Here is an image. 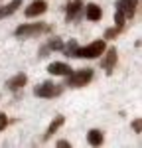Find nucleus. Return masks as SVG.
Returning a JSON list of instances; mask_svg holds the SVG:
<instances>
[{
  "label": "nucleus",
  "mask_w": 142,
  "mask_h": 148,
  "mask_svg": "<svg viewBox=\"0 0 142 148\" xmlns=\"http://www.w3.org/2000/svg\"><path fill=\"white\" fill-rule=\"evenodd\" d=\"M53 32V26L46 22H36V24H20L14 36L16 38H34V36H42V34H51Z\"/></svg>",
  "instance_id": "obj_1"
},
{
  "label": "nucleus",
  "mask_w": 142,
  "mask_h": 148,
  "mask_svg": "<svg viewBox=\"0 0 142 148\" xmlns=\"http://www.w3.org/2000/svg\"><path fill=\"white\" fill-rule=\"evenodd\" d=\"M93 81V69L85 67V69H77V71H71L67 75V81L63 87H71V89H79V87H85Z\"/></svg>",
  "instance_id": "obj_2"
},
{
  "label": "nucleus",
  "mask_w": 142,
  "mask_h": 148,
  "mask_svg": "<svg viewBox=\"0 0 142 148\" xmlns=\"http://www.w3.org/2000/svg\"><path fill=\"white\" fill-rule=\"evenodd\" d=\"M106 47V40H95L93 44L83 46L75 49V57H85V59H97L99 56H103Z\"/></svg>",
  "instance_id": "obj_3"
},
{
  "label": "nucleus",
  "mask_w": 142,
  "mask_h": 148,
  "mask_svg": "<svg viewBox=\"0 0 142 148\" xmlns=\"http://www.w3.org/2000/svg\"><path fill=\"white\" fill-rule=\"evenodd\" d=\"M61 93H63V85H55V83H51V81H46V83L38 85L34 89V95L40 97V99H55Z\"/></svg>",
  "instance_id": "obj_4"
},
{
  "label": "nucleus",
  "mask_w": 142,
  "mask_h": 148,
  "mask_svg": "<svg viewBox=\"0 0 142 148\" xmlns=\"http://www.w3.org/2000/svg\"><path fill=\"white\" fill-rule=\"evenodd\" d=\"M83 18V0H71L65 6V20L67 22H79Z\"/></svg>",
  "instance_id": "obj_5"
},
{
  "label": "nucleus",
  "mask_w": 142,
  "mask_h": 148,
  "mask_svg": "<svg viewBox=\"0 0 142 148\" xmlns=\"http://www.w3.org/2000/svg\"><path fill=\"white\" fill-rule=\"evenodd\" d=\"M105 57L101 59V67L106 71V75H111L115 71V65H117V59H118V53H117V47H105Z\"/></svg>",
  "instance_id": "obj_6"
},
{
  "label": "nucleus",
  "mask_w": 142,
  "mask_h": 148,
  "mask_svg": "<svg viewBox=\"0 0 142 148\" xmlns=\"http://www.w3.org/2000/svg\"><path fill=\"white\" fill-rule=\"evenodd\" d=\"M138 2H140V0H117L115 8L122 12V16H124L126 20H132L134 14H136V8H138Z\"/></svg>",
  "instance_id": "obj_7"
},
{
  "label": "nucleus",
  "mask_w": 142,
  "mask_h": 148,
  "mask_svg": "<svg viewBox=\"0 0 142 148\" xmlns=\"http://www.w3.org/2000/svg\"><path fill=\"white\" fill-rule=\"evenodd\" d=\"M46 12H47V2H44V0H34L24 10V14H26V18H36V16H42Z\"/></svg>",
  "instance_id": "obj_8"
},
{
  "label": "nucleus",
  "mask_w": 142,
  "mask_h": 148,
  "mask_svg": "<svg viewBox=\"0 0 142 148\" xmlns=\"http://www.w3.org/2000/svg\"><path fill=\"white\" fill-rule=\"evenodd\" d=\"M73 69L69 67V63H63V61H51L47 65V73L51 75H57V77H67Z\"/></svg>",
  "instance_id": "obj_9"
},
{
  "label": "nucleus",
  "mask_w": 142,
  "mask_h": 148,
  "mask_svg": "<svg viewBox=\"0 0 142 148\" xmlns=\"http://www.w3.org/2000/svg\"><path fill=\"white\" fill-rule=\"evenodd\" d=\"M26 83H28V75L26 73H16L14 77H10L6 81V87L12 93H18V91H22V87H26Z\"/></svg>",
  "instance_id": "obj_10"
},
{
  "label": "nucleus",
  "mask_w": 142,
  "mask_h": 148,
  "mask_svg": "<svg viewBox=\"0 0 142 148\" xmlns=\"http://www.w3.org/2000/svg\"><path fill=\"white\" fill-rule=\"evenodd\" d=\"M63 123H65V116H63V114H57V116L51 121V125L47 126V130H46V134L42 136V140H44V142H47V140H49V138H51L59 130V128L63 126Z\"/></svg>",
  "instance_id": "obj_11"
},
{
  "label": "nucleus",
  "mask_w": 142,
  "mask_h": 148,
  "mask_svg": "<svg viewBox=\"0 0 142 148\" xmlns=\"http://www.w3.org/2000/svg\"><path fill=\"white\" fill-rule=\"evenodd\" d=\"M85 18H87L89 22H99V20L103 18V10H101V6L95 4V2L87 4V6H85Z\"/></svg>",
  "instance_id": "obj_12"
},
{
  "label": "nucleus",
  "mask_w": 142,
  "mask_h": 148,
  "mask_svg": "<svg viewBox=\"0 0 142 148\" xmlns=\"http://www.w3.org/2000/svg\"><path fill=\"white\" fill-rule=\"evenodd\" d=\"M20 6H22V0H12V2H8V4L0 6V18H8V16H12Z\"/></svg>",
  "instance_id": "obj_13"
},
{
  "label": "nucleus",
  "mask_w": 142,
  "mask_h": 148,
  "mask_svg": "<svg viewBox=\"0 0 142 148\" xmlns=\"http://www.w3.org/2000/svg\"><path fill=\"white\" fill-rule=\"evenodd\" d=\"M87 142H89L91 146H101V144H103V132H101L99 128H91V130L87 132Z\"/></svg>",
  "instance_id": "obj_14"
},
{
  "label": "nucleus",
  "mask_w": 142,
  "mask_h": 148,
  "mask_svg": "<svg viewBox=\"0 0 142 148\" xmlns=\"http://www.w3.org/2000/svg\"><path fill=\"white\" fill-rule=\"evenodd\" d=\"M79 47V44H77V40H69L67 44H63V47H61V51L65 53L67 57H75V49Z\"/></svg>",
  "instance_id": "obj_15"
},
{
  "label": "nucleus",
  "mask_w": 142,
  "mask_h": 148,
  "mask_svg": "<svg viewBox=\"0 0 142 148\" xmlns=\"http://www.w3.org/2000/svg\"><path fill=\"white\" fill-rule=\"evenodd\" d=\"M120 28H117V26H113V28H106L105 34H103V40H117L118 36H120Z\"/></svg>",
  "instance_id": "obj_16"
},
{
  "label": "nucleus",
  "mask_w": 142,
  "mask_h": 148,
  "mask_svg": "<svg viewBox=\"0 0 142 148\" xmlns=\"http://www.w3.org/2000/svg\"><path fill=\"white\" fill-rule=\"evenodd\" d=\"M46 46H47V49H49V51H61L63 42H61L59 38H53V40H49V42H47Z\"/></svg>",
  "instance_id": "obj_17"
},
{
  "label": "nucleus",
  "mask_w": 142,
  "mask_h": 148,
  "mask_svg": "<svg viewBox=\"0 0 142 148\" xmlns=\"http://www.w3.org/2000/svg\"><path fill=\"white\" fill-rule=\"evenodd\" d=\"M124 22H126V18L122 16V12L115 8V26L120 28V30H124Z\"/></svg>",
  "instance_id": "obj_18"
},
{
  "label": "nucleus",
  "mask_w": 142,
  "mask_h": 148,
  "mask_svg": "<svg viewBox=\"0 0 142 148\" xmlns=\"http://www.w3.org/2000/svg\"><path fill=\"white\" fill-rule=\"evenodd\" d=\"M8 125H10V119H8L4 113H0V132H2V130H4Z\"/></svg>",
  "instance_id": "obj_19"
},
{
  "label": "nucleus",
  "mask_w": 142,
  "mask_h": 148,
  "mask_svg": "<svg viewBox=\"0 0 142 148\" xmlns=\"http://www.w3.org/2000/svg\"><path fill=\"white\" fill-rule=\"evenodd\" d=\"M132 130H134L136 134H140V130H142V123H140V119H134V121H132Z\"/></svg>",
  "instance_id": "obj_20"
},
{
  "label": "nucleus",
  "mask_w": 142,
  "mask_h": 148,
  "mask_svg": "<svg viewBox=\"0 0 142 148\" xmlns=\"http://www.w3.org/2000/svg\"><path fill=\"white\" fill-rule=\"evenodd\" d=\"M55 146H57V148H71V142H69V140H65V138H61V140L55 142Z\"/></svg>",
  "instance_id": "obj_21"
},
{
  "label": "nucleus",
  "mask_w": 142,
  "mask_h": 148,
  "mask_svg": "<svg viewBox=\"0 0 142 148\" xmlns=\"http://www.w3.org/2000/svg\"><path fill=\"white\" fill-rule=\"evenodd\" d=\"M49 56V49H47V46H42L40 47V57H47Z\"/></svg>",
  "instance_id": "obj_22"
}]
</instances>
